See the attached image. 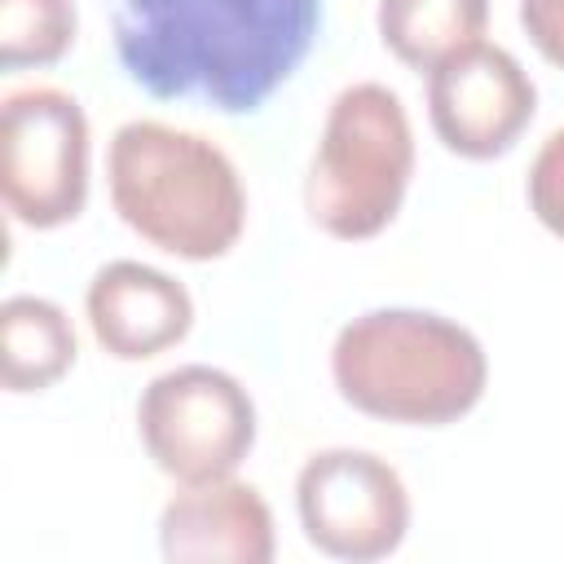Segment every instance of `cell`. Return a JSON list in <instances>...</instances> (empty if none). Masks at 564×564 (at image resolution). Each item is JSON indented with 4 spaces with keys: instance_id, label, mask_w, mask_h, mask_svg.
Listing matches in <instances>:
<instances>
[{
    "instance_id": "obj_4",
    "label": "cell",
    "mask_w": 564,
    "mask_h": 564,
    "mask_svg": "<svg viewBox=\"0 0 564 564\" xmlns=\"http://www.w3.org/2000/svg\"><path fill=\"white\" fill-rule=\"evenodd\" d=\"M414 176V128L401 97L379 79L344 84L322 119L317 150L304 176L308 220L339 238H379L410 189Z\"/></svg>"
},
{
    "instance_id": "obj_13",
    "label": "cell",
    "mask_w": 564,
    "mask_h": 564,
    "mask_svg": "<svg viewBox=\"0 0 564 564\" xmlns=\"http://www.w3.org/2000/svg\"><path fill=\"white\" fill-rule=\"evenodd\" d=\"M79 31L75 0H0V66H53Z\"/></svg>"
},
{
    "instance_id": "obj_6",
    "label": "cell",
    "mask_w": 564,
    "mask_h": 564,
    "mask_svg": "<svg viewBox=\"0 0 564 564\" xmlns=\"http://www.w3.org/2000/svg\"><path fill=\"white\" fill-rule=\"evenodd\" d=\"M0 194L26 229H62L88 203V115L53 84H31L0 106Z\"/></svg>"
},
{
    "instance_id": "obj_10",
    "label": "cell",
    "mask_w": 564,
    "mask_h": 564,
    "mask_svg": "<svg viewBox=\"0 0 564 564\" xmlns=\"http://www.w3.org/2000/svg\"><path fill=\"white\" fill-rule=\"evenodd\" d=\"M163 560L207 564H269L278 555V529L264 494L247 480L181 485L159 511Z\"/></svg>"
},
{
    "instance_id": "obj_3",
    "label": "cell",
    "mask_w": 564,
    "mask_h": 564,
    "mask_svg": "<svg viewBox=\"0 0 564 564\" xmlns=\"http://www.w3.org/2000/svg\"><path fill=\"white\" fill-rule=\"evenodd\" d=\"M335 392L366 419L445 427L471 414L489 388L480 339L432 308H366L335 330Z\"/></svg>"
},
{
    "instance_id": "obj_1",
    "label": "cell",
    "mask_w": 564,
    "mask_h": 564,
    "mask_svg": "<svg viewBox=\"0 0 564 564\" xmlns=\"http://www.w3.org/2000/svg\"><path fill=\"white\" fill-rule=\"evenodd\" d=\"M322 0H110L123 75L159 97L220 115L260 110L308 57Z\"/></svg>"
},
{
    "instance_id": "obj_7",
    "label": "cell",
    "mask_w": 564,
    "mask_h": 564,
    "mask_svg": "<svg viewBox=\"0 0 564 564\" xmlns=\"http://www.w3.org/2000/svg\"><path fill=\"white\" fill-rule=\"evenodd\" d=\"M295 516L308 546L322 555L370 564L401 551L410 533V489L375 449L330 445L304 458L295 476Z\"/></svg>"
},
{
    "instance_id": "obj_15",
    "label": "cell",
    "mask_w": 564,
    "mask_h": 564,
    "mask_svg": "<svg viewBox=\"0 0 564 564\" xmlns=\"http://www.w3.org/2000/svg\"><path fill=\"white\" fill-rule=\"evenodd\" d=\"M520 26L529 44L564 70V0H520Z\"/></svg>"
},
{
    "instance_id": "obj_14",
    "label": "cell",
    "mask_w": 564,
    "mask_h": 564,
    "mask_svg": "<svg viewBox=\"0 0 564 564\" xmlns=\"http://www.w3.org/2000/svg\"><path fill=\"white\" fill-rule=\"evenodd\" d=\"M524 194H529V207L542 220V229H551L564 242V128L546 132V141L538 145V154L529 163Z\"/></svg>"
},
{
    "instance_id": "obj_8",
    "label": "cell",
    "mask_w": 564,
    "mask_h": 564,
    "mask_svg": "<svg viewBox=\"0 0 564 564\" xmlns=\"http://www.w3.org/2000/svg\"><path fill=\"white\" fill-rule=\"evenodd\" d=\"M538 88L516 53L476 40L427 70V123L436 141L471 163L507 154L533 123Z\"/></svg>"
},
{
    "instance_id": "obj_9",
    "label": "cell",
    "mask_w": 564,
    "mask_h": 564,
    "mask_svg": "<svg viewBox=\"0 0 564 564\" xmlns=\"http://www.w3.org/2000/svg\"><path fill=\"white\" fill-rule=\"evenodd\" d=\"M93 339L115 361H150L176 348L194 326V300L185 282L141 260H110L84 291Z\"/></svg>"
},
{
    "instance_id": "obj_12",
    "label": "cell",
    "mask_w": 564,
    "mask_h": 564,
    "mask_svg": "<svg viewBox=\"0 0 564 564\" xmlns=\"http://www.w3.org/2000/svg\"><path fill=\"white\" fill-rule=\"evenodd\" d=\"M375 26L401 66L427 75L449 53L485 40L489 0H379Z\"/></svg>"
},
{
    "instance_id": "obj_2",
    "label": "cell",
    "mask_w": 564,
    "mask_h": 564,
    "mask_svg": "<svg viewBox=\"0 0 564 564\" xmlns=\"http://www.w3.org/2000/svg\"><path fill=\"white\" fill-rule=\"evenodd\" d=\"M106 189L119 220L163 256L207 264L238 247L247 189L234 159L203 132L128 119L106 145Z\"/></svg>"
},
{
    "instance_id": "obj_11",
    "label": "cell",
    "mask_w": 564,
    "mask_h": 564,
    "mask_svg": "<svg viewBox=\"0 0 564 564\" xmlns=\"http://www.w3.org/2000/svg\"><path fill=\"white\" fill-rule=\"evenodd\" d=\"M79 357L75 326L44 295H9L0 304V383L4 392H44Z\"/></svg>"
},
{
    "instance_id": "obj_5",
    "label": "cell",
    "mask_w": 564,
    "mask_h": 564,
    "mask_svg": "<svg viewBox=\"0 0 564 564\" xmlns=\"http://www.w3.org/2000/svg\"><path fill=\"white\" fill-rule=\"evenodd\" d=\"M137 436L176 485L225 480L256 445V401L229 370L185 361L141 388Z\"/></svg>"
}]
</instances>
